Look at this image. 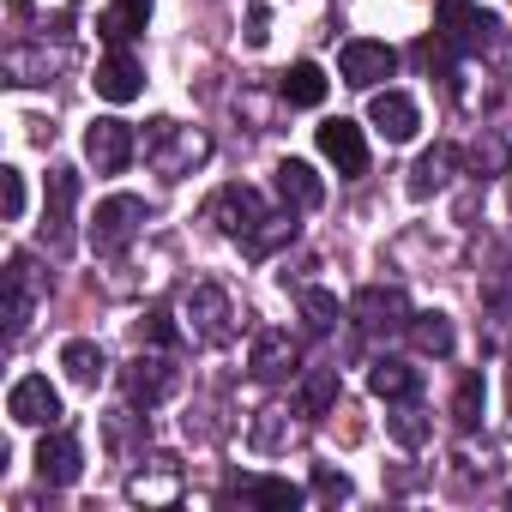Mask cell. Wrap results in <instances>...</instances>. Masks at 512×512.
<instances>
[{"instance_id": "cb8c5ba5", "label": "cell", "mask_w": 512, "mask_h": 512, "mask_svg": "<svg viewBox=\"0 0 512 512\" xmlns=\"http://www.w3.org/2000/svg\"><path fill=\"white\" fill-rule=\"evenodd\" d=\"M482 404H488L482 374H464V380H458V398H452V422H458V428H476V422H482Z\"/></svg>"}, {"instance_id": "44dd1931", "label": "cell", "mask_w": 512, "mask_h": 512, "mask_svg": "<svg viewBox=\"0 0 512 512\" xmlns=\"http://www.w3.org/2000/svg\"><path fill=\"white\" fill-rule=\"evenodd\" d=\"M410 344L422 350V356H452V320L446 314H410Z\"/></svg>"}, {"instance_id": "3957f363", "label": "cell", "mask_w": 512, "mask_h": 512, "mask_svg": "<svg viewBox=\"0 0 512 512\" xmlns=\"http://www.w3.org/2000/svg\"><path fill=\"white\" fill-rule=\"evenodd\" d=\"M7 416H13L19 428H55V422H61V392L49 386V374H25V380H13V392H7Z\"/></svg>"}, {"instance_id": "2e32d148", "label": "cell", "mask_w": 512, "mask_h": 512, "mask_svg": "<svg viewBox=\"0 0 512 512\" xmlns=\"http://www.w3.org/2000/svg\"><path fill=\"white\" fill-rule=\"evenodd\" d=\"M187 320L199 326V338L217 344V338L229 332V326H223V320H229V296H223L217 284H193V290H187Z\"/></svg>"}, {"instance_id": "d4e9b609", "label": "cell", "mask_w": 512, "mask_h": 512, "mask_svg": "<svg viewBox=\"0 0 512 512\" xmlns=\"http://www.w3.org/2000/svg\"><path fill=\"white\" fill-rule=\"evenodd\" d=\"M332 398H338V368H314V374H308V386H302V404H308V416H320Z\"/></svg>"}, {"instance_id": "30bf717a", "label": "cell", "mask_w": 512, "mask_h": 512, "mask_svg": "<svg viewBox=\"0 0 512 512\" xmlns=\"http://www.w3.org/2000/svg\"><path fill=\"white\" fill-rule=\"evenodd\" d=\"M368 121H374L392 145H410V139H416V127H422V115H416V103H410L404 91H374Z\"/></svg>"}, {"instance_id": "7402d4cb", "label": "cell", "mask_w": 512, "mask_h": 512, "mask_svg": "<svg viewBox=\"0 0 512 512\" xmlns=\"http://www.w3.org/2000/svg\"><path fill=\"white\" fill-rule=\"evenodd\" d=\"M235 494H241V500H253V506H284V512H290V506H302V488H296V482H284V476H247Z\"/></svg>"}, {"instance_id": "52a82bcc", "label": "cell", "mask_w": 512, "mask_h": 512, "mask_svg": "<svg viewBox=\"0 0 512 512\" xmlns=\"http://www.w3.org/2000/svg\"><path fill=\"white\" fill-rule=\"evenodd\" d=\"M434 19H440V37H446L452 49H482V43H494V31H500L488 13H476V0H440Z\"/></svg>"}, {"instance_id": "f546056e", "label": "cell", "mask_w": 512, "mask_h": 512, "mask_svg": "<svg viewBox=\"0 0 512 512\" xmlns=\"http://www.w3.org/2000/svg\"><path fill=\"white\" fill-rule=\"evenodd\" d=\"M266 0H253V7H247V49H266Z\"/></svg>"}, {"instance_id": "5b68a950", "label": "cell", "mask_w": 512, "mask_h": 512, "mask_svg": "<svg viewBox=\"0 0 512 512\" xmlns=\"http://www.w3.org/2000/svg\"><path fill=\"white\" fill-rule=\"evenodd\" d=\"M85 157L97 163V175H121V169L133 163V127L115 121V115L91 121V127H85Z\"/></svg>"}, {"instance_id": "e0dca14e", "label": "cell", "mask_w": 512, "mask_h": 512, "mask_svg": "<svg viewBox=\"0 0 512 512\" xmlns=\"http://www.w3.org/2000/svg\"><path fill=\"white\" fill-rule=\"evenodd\" d=\"M145 19H151V0H109V7L97 13V31L121 49V43H133L145 31Z\"/></svg>"}, {"instance_id": "8992f818", "label": "cell", "mask_w": 512, "mask_h": 512, "mask_svg": "<svg viewBox=\"0 0 512 512\" xmlns=\"http://www.w3.org/2000/svg\"><path fill=\"white\" fill-rule=\"evenodd\" d=\"M73 205H79V175L73 169H49V199H43V241L61 253L73 241Z\"/></svg>"}, {"instance_id": "277c9868", "label": "cell", "mask_w": 512, "mask_h": 512, "mask_svg": "<svg viewBox=\"0 0 512 512\" xmlns=\"http://www.w3.org/2000/svg\"><path fill=\"white\" fill-rule=\"evenodd\" d=\"M211 223H217L223 235L247 241L253 229L266 223V199L253 193V187H217V199H211Z\"/></svg>"}, {"instance_id": "6da1fadb", "label": "cell", "mask_w": 512, "mask_h": 512, "mask_svg": "<svg viewBox=\"0 0 512 512\" xmlns=\"http://www.w3.org/2000/svg\"><path fill=\"white\" fill-rule=\"evenodd\" d=\"M139 223H145V199L109 193V199L97 205V217H91V253H121V247L139 235Z\"/></svg>"}, {"instance_id": "ba28073f", "label": "cell", "mask_w": 512, "mask_h": 512, "mask_svg": "<svg viewBox=\"0 0 512 512\" xmlns=\"http://www.w3.org/2000/svg\"><path fill=\"white\" fill-rule=\"evenodd\" d=\"M320 151H326V163H338V175L344 181H356V175H368V139H362V127L356 121H326L320 127Z\"/></svg>"}, {"instance_id": "ac0fdd59", "label": "cell", "mask_w": 512, "mask_h": 512, "mask_svg": "<svg viewBox=\"0 0 512 512\" xmlns=\"http://www.w3.org/2000/svg\"><path fill=\"white\" fill-rule=\"evenodd\" d=\"M368 392H374V398H392V404H410V398L422 392V374H416L410 362H374V368H368Z\"/></svg>"}, {"instance_id": "d6986e66", "label": "cell", "mask_w": 512, "mask_h": 512, "mask_svg": "<svg viewBox=\"0 0 512 512\" xmlns=\"http://www.w3.org/2000/svg\"><path fill=\"white\" fill-rule=\"evenodd\" d=\"M61 368H67L73 386H97V380L109 374V356H103L91 338H73V344H61Z\"/></svg>"}, {"instance_id": "8fae6325", "label": "cell", "mask_w": 512, "mask_h": 512, "mask_svg": "<svg viewBox=\"0 0 512 512\" xmlns=\"http://www.w3.org/2000/svg\"><path fill=\"white\" fill-rule=\"evenodd\" d=\"M79 470H85L79 440H73V434H43V446H37V476H43L49 488H67V482H79Z\"/></svg>"}, {"instance_id": "7c38bea8", "label": "cell", "mask_w": 512, "mask_h": 512, "mask_svg": "<svg viewBox=\"0 0 512 512\" xmlns=\"http://www.w3.org/2000/svg\"><path fill=\"white\" fill-rule=\"evenodd\" d=\"M97 97H109V103H133L139 91H145V67L127 55V49H115L109 61H97Z\"/></svg>"}, {"instance_id": "4fadbf2b", "label": "cell", "mask_w": 512, "mask_h": 512, "mask_svg": "<svg viewBox=\"0 0 512 512\" xmlns=\"http://www.w3.org/2000/svg\"><path fill=\"white\" fill-rule=\"evenodd\" d=\"M356 320H362L368 332H386V326H410V302H404V290L368 284V290L356 296Z\"/></svg>"}, {"instance_id": "5bb4252c", "label": "cell", "mask_w": 512, "mask_h": 512, "mask_svg": "<svg viewBox=\"0 0 512 512\" xmlns=\"http://www.w3.org/2000/svg\"><path fill=\"white\" fill-rule=\"evenodd\" d=\"M326 91H332V79H326L314 61H296L290 73H278V97H284L290 109H320Z\"/></svg>"}, {"instance_id": "603a6c76", "label": "cell", "mask_w": 512, "mask_h": 512, "mask_svg": "<svg viewBox=\"0 0 512 512\" xmlns=\"http://www.w3.org/2000/svg\"><path fill=\"white\" fill-rule=\"evenodd\" d=\"M452 157H458L452 145H434V151H428V157H422V163L410 169V199H428V193H434V187L446 181V169H452Z\"/></svg>"}, {"instance_id": "83f0119b", "label": "cell", "mask_w": 512, "mask_h": 512, "mask_svg": "<svg viewBox=\"0 0 512 512\" xmlns=\"http://www.w3.org/2000/svg\"><path fill=\"white\" fill-rule=\"evenodd\" d=\"M0 187H7V223L25 217V175L19 169H0Z\"/></svg>"}, {"instance_id": "484cf974", "label": "cell", "mask_w": 512, "mask_h": 512, "mask_svg": "<svg viewBox=\"0 0 512 512\" xmlns=\"http://www.w3.org/2000/svg\"><path fill=\"white\" fill-rule=\"evenodd\" d=\"M302 314H308L314 332H332V326H338V296H326V290H302Z\"/></svg>"}, {"instance_id": "9c48e42d", "label": "cell", "mask_w": 512, "mask_h": 512, "mask_svg": "<svg viewBox=\"0 0 512 512\" xmlns=\"http://www.w3.org/2000/svg\"><path fill=\"white\" fill-rule=\"evenodd\" d=\"M121 386H127V398H133V404H145V410H151V404H163V398L175 392V368H169L163 356H133V362H127V374H121Z\"/></svg>"}, {"instance_id": "7a4b0ae2", "label": "cell", "mask_w": 512, "mask_h": 512, "mask_svg": "<svg viewBox=\"0 0 512 512\" xmlns=\"http://www.w3.org/2000/svg\"><path fill=\"white\" fill-rule=\"evenodd\" d=\"M338 73H344V85L374 91L380 79H392V73H398V49H392V43H368V37H356V43H344V49H338Z\"/></svg>"}, {"instance_id": "ffe728a7", "label": "cell", "mask_w": 512, "mask_h": 512, "mask_svg": "<svg viewBox=\"0 0 512 512\" xmlns=\"http://www.w3.org/2000/svg\"><path fill=\"white\" fill-rule=\"evenodd\" d=\"M296 368V344H290V332H266L260 344H253V374L260 380H284Z\"/></svg>"}, {"instance_id": "4316f807", "label": "cell", "mask_w": 512, "mask_h": 512, "mask_svg": "<svg viewBox=\"0 0 512 512\" xmlns=\"http://www.w3.org/2000/svg\"><path fill=\"white\" fill-rule=\"evenodd\" d=\"M314 494L320 500H350V476L332 470V464H314Z\"/></svg>"}, {"instance_id": "f1b7e54d", "label": "cell", "mask_w": 512, "mask_h": 512, "mask_svg": "<svg viewBox=\"0 0 512 512\" xmlns=\"http://www.w3.org/2000/svg\"><path fill=\"white\" fill-rule=\"evenodd\" d=\"M145 338H151V344H163V350H169V344H175V320H169V314H163V308H151V314H145Z\"/></svg>"}, {"instance_id": "9a60e30c", "label": "cell", "mask_w": 512, "mask_h": 512, "mask_svg": "<svg viewBox=\"0 0 512 512\" xmlns=\"http://www.w3.org/2000/svg\"><path fill=\"white\" fill-rule=\"evenodd\" d=\"M278 193H284L290 211H314V205L326 199V181H320L302 157H284V163H278Z\"/></svg>"}, {"instance_id": "4dcf8cb0", "label": "cell", "mask_w": 512, "mask_h": 512, "mask_svg": "<svg viewBox=\"0 0 512 512\" xmlns=\"http://www.w3.org/2000/svg\"><path fill=\"white\" fill-rule=\"evenodd\" d=\"M392 434H398L404 446H416V440H422V422H416V416L404 410V416H392Z\"/></svg>"}]
</instances>
